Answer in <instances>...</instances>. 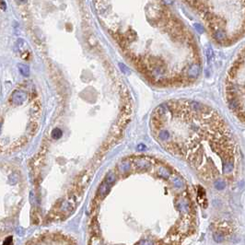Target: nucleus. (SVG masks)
I'll return each mask as SVG.
<instances>
[{"label": "nucleus", "instance_id": "9b49d317", "mask_svg": "<svg viewBox=\"0 0 245 245\" xmlns=\"http://www.w3.org/2000/svg\"><path fill=\"white\" fill-rule=\"evenodd\" d=\"M140 245H152V242L149 240H143Z\"/></svg>", "mask_w": 245, "mask_h": 245}, {"label": "nucleus", "instance_id": "f257e3e1", "mask_svg": "<svg viewBox=\"0 0 245 245\" xmlns=\"http://www.w3.org/2000/svg\"><path fill=\"white\" fill-rule=\"evenodd\" d=\"M155 140L217 189L238 174L240 155L228 122L212 107L191 100H171L151 113Z\"/></svg>", "mask_w": 245, "mask_h": 245}, {"label": "nucleus", "instance_id": "20e7f679", "mask_svg": "<svg viewBox=\"0 0 245 245\" xmlns=\"http://www.w3.org/2000/svg\"><path fill=\"white\" fill-rule=\"evenodd\" d=\"M224 95L230 110L245 124V45L226 74Z\"/></svg>", "mask_w": 245, "mask_h": 245}, {"label": "nucleus", "instance_id": "1a4fd4ad", "mask_svg": "<svg viewBox=\"0 0 245 245\" xmlns=\"http://www.w3.org/2000/svg\"><path fill=\"white\" fill-rule=\"evenodd\" d=\"M90 245H103V243L100 237H91L90 240Z\"/></svg>", "mask_w": 245, "mask_h": 245}, {"label": "nucleus", "instance_id": "f03ea898", "mask_svg": "<svg viewBox=\"0 0 245 245\" xmlns=\"http://www.w3.org/2000/svg\"><path fill=\"white\" fill-rule=\"evenodd\" d=\"M136 7L135 25L112 31L126 57L154 87L194 84L202 73L194 34L165 2L143 1Z\"/></svg>", "mask_w": 245, "mask_h": 245}, {"label": "nucleus", "instance_id": "ddd939ff", "mask_svg": "<svg viewBox=\"0 0 245 245\" xmlns=\"http://www.w3.org/2000/svg\"><path fill=\"white\" fill-rule=\"evenodd\" d=\"M0 131H1V124H0Z\"/></svg>", "mask_w": 245, "mask_h": 245}, {"label": "nucleus", "instance_id": "39448f33", "mask_svg": "<svg viewBox=\"0 0 245 245\" xmlns=\"http://www.w3.org/2000/svg\"><path fill=\"white\" fill-rule=\"evenodd\" d=\"M27 99V94L23 91L20 90H15L12 95V100L15 104H21L22 103L26 100Z\"/></svg>", "mask_w": 245, "mask_h": 245}, {"label": "nucleus", "instance_id": "423d86ee", "mask_svg": "<svg viewBox=\"0 0 245 245\" xmlns=\"http://www.w3.org/2000/svg\"><path fill=\"white\" fill-rule=\"evenodd\" d=\"M90 232L92 234V237H99L100 231V226L97 222V220H95V218H93L92 223L90 225Z\"/></svg>", "mask_w": 245, "mask_h": 245}, {"label": "nucleus", "instance_id": "0eeeda50", "mask_svg": "<svg viewBox=\"0 0 245 245\" xmlns=\"http://www.w3.org/2000/svg\"><path fill=\"white\" fill-rule=\"evenodd\" d=\"M18 70L19 72L21 73V75H23L24 77H28L30 74V68L28 66L23 65V64H19L18 65Z\"/></svg>", "mask_w": 245, "mask_h": 245}, {"label": "nucleus", "instance_id": "9d476101", "mask_svg": "<svg viewBox=\"0 0 245 245\" xmlns=\"http://www.w3.org/2000/svg\"><path fill=\"white\" fill-rule=\"evenodd\" d=\"M12 244H13V239L11 236L8 237L3 242V245H12Z\"/></svg>", "mask_w": 245, "mask_h": 245}, {"label": "nucleus", "instance_id": "7ed1b4c3", "mask_svg": "<svg viewBox=\"0 0 245 245\" xmlns=\"http://www.w3.org/2000/svg\"><path fill=\"white\" fill-rule=\"evenodd\" d=\"M220 46L235 44L245 36V1L183 2Z\"/></svg>", "mask_w": 245, "mask_h": 245}, {"label": "nucleus", "instance_id": "f8f14e48", "mask_svg": "<svg viewBox=\"0 0 245 245\" xmlns=\"http://www.w3.org/2000/svg\"><path fill=\"white\" fill-rule=\"evenodd\" d=\"M68 245H77L76 243H73V242H71V243H69Z\"/></svg>", "mask_w": 245, "mask_h": 245}, {"label": "nucleus", "instance_id": "6e6552de", "mask_svg": "<svg viewBox=\"0 0 245 245\" xmlns=\"http://www.w3.org/2000/svg\"><path fill=\"white\" fill-rule=\"evenodd\" d=\"M51 136H52V137H53L54 139H59V138L62 137L63 132H62V130L59 129V128H54V129L52 131Z\"/></svg>", "mask_w": 245, "mask_h": 245}]
</instances>
